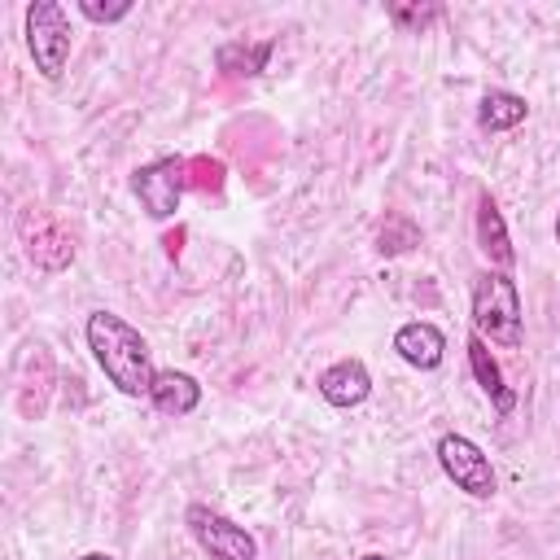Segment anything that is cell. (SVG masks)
Returning <instances> with one entry per match:
<instances>
[{
    "label": "cell",
    "instance_id": "ac0fdd59",
    "mask_svg": "<svg viewBox=\"0 0 560 560\" xmlns=\"http://www.w3.org/2000/svg\"><path fill=\"white\" fill-rule=\"evenodd\" d=\"M79 13L88 22H122L131 13V0H114V4H101V0H79Z\"/></svg>",
    "mask_w": 560,
    "mask_h": 560
},
{
    "label": "cell",
    "instance_id": "44dd1931",
    "mask_svg": "<svg viewBox=\"0 0 560 560\" xmlns=\"http://www.w3.org/2000/svg\"><path fill=\"white\" fill-rule=\"evenodd\" d=\"M363 560H389V556H381V551H368V556H363Z\"/></svg>",
    "mask_w": 560,
    "mask_h": 560
},
{
    "label": "cell",
    "instance_id": "e0dca14e",
    "mask_svg": "<svg viewBox=\"0 0 560 560\" xmlns=\"http://www.w3.org/2000/svg\"><path fill=\"white\" fill-rule=\"evenodd\" d=\"M389 18L402 31H424L433 18H442V9L438 4H389Z\"/></svg>",
    "mask_w": 560,
    "mask_h": 560
},
{
    "label": "cell",
    "instance_id": "4fadbf2b",
    "mask_svg": "<svg viewBox=\"0 0 560 560\" xmlns=\"http://www.w3.org/2000/svg\"><path fill=\"white\" fill-rule=\"evenodd\" d=\"M468 363H472V376L481 381V389L490 394V402L499 407V416H512V407H516V394L503 385V372H499V363L490 359V350H486V341L472 332L468 337Z\"/></svg>",
    "mask_w": 560,
    "mask_h": 560
},
{
    "label": "cell",
    "instance_id": "d6986e66",
    "mask_svg": "<svg viewBox=\"0 0 560 560\" xmlns=\"http://www.w3.org/2000/svg\"><path fill=\"white\" fill-rule=\"evenodd\" d=\"M179 241H184V228H175V236H166V241H162L171 258H179Z\"/></svg>",
    "mask_w": 560,
    "mask_h": 560
},
{
    "label": "cell",
    "instance_id": "9c48e42d",
    "mask_svg": "<svg viewBox=\"0 0 560 560\" xmlns=\"http://www.w3.org/2000/svg\"><path fill=\"white\" fill-rule=\"evenodd\" d=\"M315 385H319L324 402H332V407H359L372 394V376H368V368L359 359H337L332 368L319 372Z\"/></svg>",
    "mask_w": 560,
    "mask_h": 560
},
{
    "label": "cell",
    "instance_id": "8fae6325",
    "mask_svg": "<svg viewBox=\"0 0 560 560\" xmlns=\"http://www.w3.org/2000/svg\"><path fill=\"white\" fill-rule=\"evenodd\" d=\"M149 402H153L162 416H188V411L201 402V385H197V376L166 368V372H158V381H153V389H149Z\"/></svg>",
    "mask_w": 560,
    "mask_h": 560
},
{
    "label": "cell",
    "instance_id": "30bf717a",
    "mask_svg": "<svg viewBox=\"0 0 560 560\" xmlns=\"http://www.w3.org/2000/svg\"><path fill=\"white\" fill-rule=\"evenodd\" d=\"M477 245H481V254L494 262V271H508V267L516 262L512 236H508L503 214H499V206H494V197H490V192H481V197H477Z\"/></svg>",
    "mask_w": 560,
    "mask_h": 560
},
{
    "label": "cell",
    "instance_id": "2e32d148",
    "mask_svg": "<svg viewBox=\"0 0 560 560\" xmlns=\"http://www.w3.org/2000/svg\"><path fill=\"white\" fill-rule=\"evenodd\" d=\"M188 188H201V192L223 188V162L219 158H188Z\"/></svg>",
    "mask_w": 560,
    "mask_h": 560
},
{
    "label": "cell",
    "instance_id": "ffe728a7",
    "mask_svg": "<svg viewBox=\"0 0 560 560\" xmlns=\"http://www.w3.org/2000/svg\"><path fill=\"white\" fill-rule=\"evenodd\" d=\"M79 560H114V556H105V551H88V556H79Z\"/></svg>",
    "mask_w": 560,
    "mask_h": 560
},
{
    "label": "cell",
    "instance_id": "5bb4252c",
    "mask_svg": "<svg viewBox=\"0 0 560 560\" xmlns=\"http://www.w3.org/2000/svg\"><path fill=\"white\" fill-rule=\"evenodd\" d=\"M525 114H529L525 96L494 88V92H486V96H481V105H477V127H481V131H490V136H494V131H512L516 122H525Z\"/></svg>",
    "mask_w": 560,
    "mask_h": 560
},
{
    "label": "cell",
    "instance_id": "3957f363",
    "mask_svg": "<svg viewBox=\"0 0 560 560\" xmlns=\"http://www.w3.org/2000/svg\"><path fill=\"white\" fill-rule=\"evenodd\" d=\"M70 22L66 9L57 0H35L26 4V48L35 57V70L44 79H61L66 61H70Z\"/></svg>",
    "mask_w": 560,
    "mask_h": 560
},
{
    "label": "cell",
    "instance_id": "7a4b0ae2",
    "mask_svg": "<svg viewBox=\"0 0 560 560\" xmlns=\"http://www.w3.org/2000/svg\"><path fill=\"white\" fill-rule=\"evenodd\" d=\"M472 332L503 350H516L525 341L521 289L508 271H481L472 280Z\"/></svg>",
    "mask_w": 560,
    "mask_h": 560
},
{
    "label": "cell",
    "instance_id": "ba28073f",
    "mask_svg": "<svg viewBox=\"0 0 560 560\" xmlns=\"http://www.w3.org/2000/svg\"><path fill=\"white\" fill-rule=\"evenodd\" d=\"M394 350H398L402 363H411V368H420V372H433V368L442 363V354H446V337H442L438 324L411 319V324H402V328L394 332Z\"/></svg>",
    "mask_w": 560,
    "mask_h": 560
},
{
    "label": "cell",
    "instance_id": "7c38bea8",
    "mask_svg": "<svg viewBox=\"0 0 560 560\" xmlns=\"http://www.w3.org/2000/svg\"><path fill=\"white\" fill-rule=\"evenodd\" d=\"M271 48H276L271 39H254V44H245V39H228V44H219V48H214V66H219L223 74L254 79V74H262V70H267Z\"/></svg>",
    "mask_w": 560,
    "mask_h": 560
},
{
    "label": "cell",
    "instance_id": "5b68a950",
    "mask_svg": "<svg viewBox=\"0 0 560 560\" xmlns=\"http://www.w3.org/2000/svg\"><path fill=\"white\" fill-rule=\"evenodd\" d=\"M438 464L455 481V490H464L472 499H490L499 490L494 468H490V455L472 438H464V433H442L438 438Z\"/></svg>",
    "mask_w": 560,
    "mask_h": 560
},
{
    "label": "cell",
    "instance_id": "8992f818",
    "mask_svg": "<svg viewBox=\"0 0 560 560\" xmlns=\"http://www.w3.org/2000/svg\"><path fill=\"white\" fill-rule=\"evenodd\" d=\"M184 521H188L192 538L210 551V560H258L254 534H249L245 525L228 521L223 512H214V508H206V503H192V508L184 512Z\"/></svg>",
    "mask_w": 560,
    "mask_h": 560
},
{
    "label": "cell",
    "instance_id": "52a82bcc",
    "mask_svg": "<svg viewBox=\"0 0 560 560\" xmlns=\"http://www.w3.org/2000/svg\"><path fill=\"white\" fill-rule=\"evenodd\" d=\"M22 241H26V254L39 271H66L74 262V236L48 214L26 210L22 214Z\"/></svg>",
    "mask_w": 560,
    "mask_h": 560
},
{
    "label": "cell",
    "instance_id": "9a60e30c",
    "mask_svg": "<svg viewBox=\"0 0 560 560\" xmlns=\"http://www.w3.org/2000/svg\"><path fill=\"white\" fill-rule=\"evenodd\" d=\"M411 245H420V228H416V219L411 214H385L381 219V228H376V249L385 254V258H394V254H407Z\"/></svg>",
    "mask_w": 560,
    "mask_h": 560
},
{
    "label": "cell",
    "instance_id": "6da1fadb",
    "mask_svg": "<svg viewBox=\"0 0 560 560\" xmlns=\"http://www.w3.org/2000/svg\"><path fill=\"white\" fill-rule=\"evenodd\" d=\"M83 337H88V350L92 359L101 363L105 381L114 389H122L127 398H149L153 381H158V368H153V354L144 346V337L114 311H92L88 324H83Z\"/></svg>",
    "mask_w": 560,
    "mask_h": 560
},
{
    "label": "cell",
    "instance_id": "277c9868",
    "mask_svg": "<svg viewBox=\"0 0 560 560\" xmlns=\"http://www.w3.org/2000/svg\"><path fill=\"white\" fill-rule=\"evenodd\" d=\"M184 188H188V158H179V153L153 158V162L136 166V175H131V192L140 197L149 219H171L179 210Z\"/></svg>",
    "mask_w": 560,
    "mask_h": 560
},
{
    "label": "cell",
    "instance_id": "7402d4cb",
    "mask_svg": "<svg viewBox=\"0 0 560 560\" xmlns=\"http://www.w3.org/2000/svg\"><path fill=\"white\" fill-rule=\"evenodd\" d=\"M556 241H560V214H556Z\"/></svg>",
    "mask_w": 560,
    "mask_h": 560
}]
</instances>
